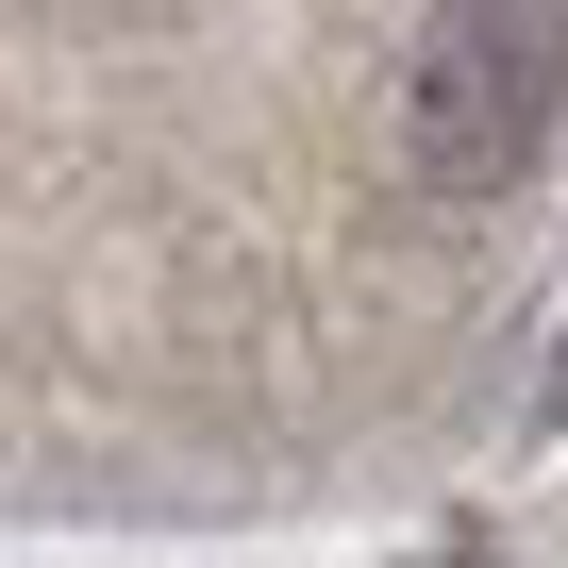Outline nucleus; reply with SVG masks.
<instances>
[{"label":"nucleus","instance_id":"f257e3e1","mask_svg":"<svg viewBox=\"0 0 568 568\" xmlns=\"http://www.w3.org/2000/svg\"><path fill=\"white\" fill-rule=\"evenodd\" d=\"M568 118V0H435L402 51V168L435 201H501Z\"/></svg>","mask_w":568,"mask_h":568}]
</instances>
